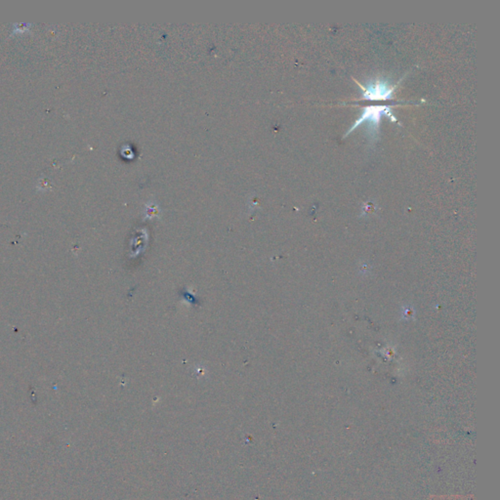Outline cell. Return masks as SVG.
<instances>
[{"mask_svg": "<svg viewBox=\"0 0 500 500\" xmlns=\"http://www.w3.org/2000/svg\"><path fill=\"white\" fill-rule=\"evenodd\" d=\"M383 115L389 117L390 120H392L393 122L398 121L397 117L393 114L391 106H370L364 108L361 115L358 117L350 129L346 132L343 138L347 137L359 126L367 124L366 130L368 132V138L371 143L376 142L380 134V122Z\"/></svg>", "mask_w": 500, "mask_h": 500, "instance_id": "cell-1", "label": "cell"}, {"mask_svg": "<svg viewBox=\"0 0 500 500\" xmlns=\"http://www.w3.org/2000/svg\"><path fill=\"white\" fill-rule=\"evenodd\" d=\"M362 89V99L369 101H387L394 98L395 91L403 80V77L397 84H391L389 79L384 77H374L369 79L365 85L354 79Z\"/></svg>", "mask_w": 500, "mask_h": 500, "instance_id": "cell-2", "label": "cell"}]
</instances>
